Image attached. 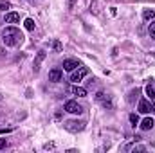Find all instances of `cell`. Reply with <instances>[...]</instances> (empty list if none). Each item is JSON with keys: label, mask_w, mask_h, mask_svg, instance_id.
I'll return each instance as SVG.
<instances>
[{"label": "cell", "mask_w": 155, "mask_h": 153, "mask_svg": "<svg viewBox=\"0 0 155 153\" xmlns=\"http://www.w3.org/2000/svg\"><path fill=\"white\" fill-rule=\"evenodd\" d=\"M152 128H153V119H152V117H146V119H143V122H141V130L148 132V130H152Z\"/></svg>", "instance_id": "obj_11"}, {"label": "cell", "mask_w": 155, "mask_h": 153, "mask_svg": "<svg viewBox=\"0 0 155 153\" xmlns=\"http://www.w3.org/2000/svg\"><path fill=\"white\" fill-rule=\"evenodd\" d=\"M63 110L69 112V114H81V112H83V106H81L78 101H67L65 106H63Z\"/></svg>", "instance_id": "obj_3"}, {"label": "cell", "mask_w": 155, "mask_h": 153, "mask_svg": "<svg viewBox=\"0 0 155 153\" xmlns=\"http://www.w3.org/2000/svg\"><path fill=\"white\" fill-rule=\"evenodd\" d=\"M130 122H132L134 126H135V124H139V117H137L135 114H132V115H130Z\"/></svg>", "instance_id": "obj_19"}, {"label": "cell", "mask_w": 155, "mask_h": 153, "mask_svg": "<svg viewBox=\"0 0 155 153\" xmlns=\"http://www.w3.org/2000/svg\"><path fill=\"white\" fill-rule=\"evenodd\" d=\"M146 96L150 97V101H155V90L152 88V86H150V85L146 86Z\"/></svg>", "instance_id": "obj_13"}, {"label": "cell", "mask_w": 155, "mask_h": 153, "mask_svg": "<svg viewBox=\"0 0 155 153\" xmlns=\"http://www.w3.org/2000/svg\"><path fill=\"white\" fill-rule=\"evenodd\" d=\"M61 76H63V72H61L60 69H52V70L49 72V81L58 83V81H61Z\"/></svg>", "instance_id": "obj_9"}, {"label": "cell", "mask_w": 155, "mask_h": 153, "mask_svg": "<svg viewBox=\"0 0 155 153\" xmlns=\"http://www.w3.org/2000/svg\"><path fill=\"white\" fill-rule=\"evenodd\" d=\"M79 67V63H78L76 60H72V58H69V60H65L63 61V70H69V72H72L74 69Z\"/></svg>", "instance_id": "obj_8"}, {"label": "cell", "mask_w": 155, "mask_h": 153, "mask_svg": "<svg viewBox=\"0 0 155 153\" xmlns=\"http://www.w3.org/2000/svg\"><path fill=\"white\" fill-rule=\"evenodd\" d=\"M63 126H65V130H67V132L76 133V132H81V130L85 128V122H81V121H67Z\"/></svg>", "instance_id": "obj_2"}, {"label": "cell", "mask_w": 155, "mask_h": 153, "mask_svg": "<svg viewBox=\"0 0 155 153\" xmlns=\"http://www.w3.org/2000/svg\"><path fill=\"white\" fill-rule=\"evenodd\" d=\"M96 101H97V103H101L105 108H112V106H114V105H112V101H110V97H108L105 92H97V94H96Z\"/></svg>", "instance_id": "obj_4"}, {"label": "cell", "mask_w": 155, "mask_h": 153, "mask_svg": "<svg viewBox=\"0 0 155 153\" xmlns=\"http://www.w3.org/2000/svg\"><path fill=\"white\" fill-rule=\"evenodd\" d=\"M126 150H135V151H146V148H144V146H128Z\"/></svg>", "instance_id": "obj_17"}, {"label": "cell", "mask_w": 155, "mask_h": 153, "mask_svg": "<svg viewBox=\"0 0 155 153\" xmlns=\"http://www.w3.org/2000/svg\"><path fill=\"white\" fill-rule=\"evenodd\" d=\"M0 101H2V96H0Z\"/></svg>", "instance_id": "obj_22"}, {"label": "cell", "mask_w": 155, "mask_h": 153, "mask_svg": "<svg viewBox=\"0 0 155 153\" xmlns=\"http://www.w3.org/2000/svg\"><path fill=\"white\" fill-rule=\"evenodd\" d=\"M5 146H7V141L5 139H0V150H4Z\"/></svg>", "instance_id": "obj_20"}, {"label": "cell", "mask_w": 155, "mask_h": 153, "mask_svg": "<svg viewBox=\"0 0 155 153\" xmlns=\"http://www.w3.org/2000/svg\"><path fill=\"white\" fill-rule=\"evenodd\" d=\"M87 72H88V70H87L85 67H81V69H78V70L74 69V70H72V74H71V81H72V83H79L83 77L87 76Z\"/></svg>", "instance_id": "obj_5"}, {"label": "cell", "mask_w": 155, "mask_h": 153, "mask_svg": "<svg viewBox=\"0 0 155 153\" xmlns=\"http://www.w3.org/2000/svg\"><path fill=\"white\" fill-rule=\"evenodd\" d=\"M22 33L15 27V25H9V27H5L4 31H2V40H4V43L7 45V47H15V45H18L20 41H22Z\"/></svg>", "instance_id": "obj_1"}, {"label": "cell", "mask_w": 155, "mask_h": 153, "mask_svg": "<svg viewBox=\"0 0 155 153\" xmlns=\"http://www.w3.org/2000/svg\"><path fill=\"white\" fill-rule=\"evenodd\" d=\"M5 9H11V4L9 2H0V11H5Z\"/></svg>", "instance_id": "obj_18"}, {"label": "cell", "mask_w": 155, "mask_h": 153, "mask_svg": "<svg viewBox=\"0 0 155 153\" xmlns=\"http://www.w3.org/2000/svg\"><path fill=\"white\" fill-rule=\"evenodd\" d=\"M152 18H155V11L146 9V11H144V20H152Z\"/></svg>", "instance_id": "obj_14"}, {"label": "cell", "mask_w": 155, "mask_h": 153, "mask_svg": "<svg viewBox=\"0 0 155 153\" xmlns=\"http://www.w3.org/2000/svg\"><path fill=\"white\" fill-rule=\"evenodd\" d=\"M31 2H35V0H31Z\"/></svg>", "instance_id": "obj_23"}, {"label": "cell", "mask_w": 155, "mask_h": 153, "mask_svg": "<svg viewBox=\"0 0 155 153\" xmlns=\"http://www.w3.org/2000/svg\"><path fill=\"white\" fill-rule=\"evenodd\" d=\"M69 94L78 96V97H85V96H87V90H85L83 86H78V85H74V86H69Z\"/></svg>", "instance_id": "obj_7"}, {"label": "cell", "mask_w": 155, "mask_h": 153, "mask_svg": "<svg viewBox=\"0 0 155 153\" xmlns=\"http://www.w3.org/2000/svg\"><path fill=\"white\" fill-rule=\"evenodd\" d=\"M52 49H54L56 52H61V49H63V47H61V43H60L58 40H54V41H52Z\"/></svg>", "instance_id": "obj_15"}, {"label": "cell", "mask_w": 155, "mask_h": 153, "mask_svg": "<svg viewBox=\"0 0 155 153\" xmlns=\"http://www.w3.org/2000/svg\"><path fill=\"white\" fill-rule=\"evenodd\" d=\"M148 31H150V38L155 40V20L150 24V29H148Z\"/></svg>", "instance_id": "obj_16"}, {"label": "cell", "mask_w": 155, "mask_h": 153, "mask_svg": "<svg viewBox=\"0 0 155 153\" xmlns=\"http://www.w3.org/2000/svg\"><path fill=\"white\" fill-rule=\"evenodd\" d=\"M152 112H153V114H155V106H152Z\"/></svg>", "instance_id": "obj_21"}, {"label": "cell", "mask_w": 155, "mask_h": 153, "mask_svg": "<svg viewBox=\"0 0 155 153\" xmlns=\"http://www.w3.org/2000/svg\"><path fill=\"white\" fill-rule=\"evenodd\" d=\"M24 25H25L27 31H35V20H33V18H27V20L24 22Z\"/></svg>", "instance_id": "obj_12"}, {"label": "cell", "mask_w": 155, "mask_h": 153, "mask_svg": "<svg viewBox=\"0 0 155 153\" xmlns=\"http://www.w3.org/2000/svg\"><path fill=\"white\" fill-rule=\"evenodd\" d=\"M137 110H139L141 114H148V112H152V105H150V101L143 97V99L139 101V105H137Z\"/></svg>", "instance_id": "obj_6"}, {"label": "cell", "mask_w": 155, "mask_h": 153, "mask_svg": "<svg viewBox=\"0 0 155 153\" xmlns=\"http://www.w3.org/2000/svg\"><path fill=\"white\" fill-rule=\"evenodd\" d=\"M5 24H16V22H20V15L18 13H15V11H11V13H5Z\"/></svg>", "instance_id": "obj_10"}]
</instances>
